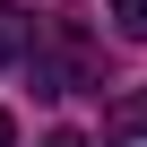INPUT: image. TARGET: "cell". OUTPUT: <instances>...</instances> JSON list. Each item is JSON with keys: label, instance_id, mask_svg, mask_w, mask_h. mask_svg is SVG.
<instances>
[{"label": "cell", "instance_id": "1", "mask_svg": "<svg viewBox=\"0 0 147 147\" xmlns=\"http://www.w3.org/2000/svg\"><path fill=\"white\" fill-rule=\"evenodd\" d=\"M78 87H95V43L78 18H52L35 43V95H78Z\"/></svg>", "mask_w": 147, "mask_h": 147}, {"label": "cell", "instance_id": "2", "mask_svg": "<svg viewBox=\"0 0 147 147\" xmlns=\"http://www.w3.org/2000/svg\"><path fill=\"white\" fill-rule=\"evenodd\" d=\"M26 35H35V18L18 9V0H0V69H9V61L26 52Z\"/></svg>", "mask_w": 147, "mask_h": 147}, {"label": "cell", "instance_id": "3", "mask_svg": "<svg viewBox=\"0 0 147 147\" xmlns=\"http://www.w3.org/2000/svg\"><path fill=\"white\" fill-rule=\"evenodd\" d=\"M113 138H147V87H130L113 104Z\"/></svg>", "mask_w": 147, "mask_h": 147}, {"label": "cell", "instance_id": "4", "mask_svg": "<svg viewBox=\"0 0 147 147\" xmlns=\"http://www.w3.org/2000/svg\"><path fill=\"white\" fill-rule=\"evenodd\" d=\"M113 26H121L130 43H147V0H113Z\"/></svg>", "mask_w": 147, "mask_h": 147}, {"label": "cell", "instance_id": "5", "mask_svg": "<svg viewBox=\"0 0 147 147\" xmlns=\"http://www.w3.org/2000/svg\"><path fill=\"white\" fill-rule=\"evenodd\" d=\"M43 147H87V138H78V130H52V138H43Z\"/></svg>", "mask_w": 147, "mask_h": 147}, {"label": "cell", "instance_id": "6", "mask_svg": "<svg viewBox=\"0 0 147 147\" xmlns=\"http://www.w3.org/2000/svg\"><path fill=\"white\" fill-rule=\"evenodd\" d=\"M9 138H18V130H9V113H0V147H9Z\"/></svg>", "mask_w": 147, "mask_h": 147}]
</instances>
